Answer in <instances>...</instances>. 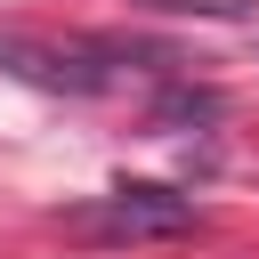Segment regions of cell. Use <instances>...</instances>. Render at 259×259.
<instances>
[{
  "instance_id": "obj_1",
  "label": "cell",
  "mask_w": 259,
  "mask_h": 259,
  "mask_svg": "<svg viewBox=\"0 0 259 259\" xmlns=\"http://www.w3.org/2000/svg\"><path fill=\"white\" fill-rule=\"evenodd\" d=\"M0 73L24 81V89H49V97H105L130 73L170 81L178 57L154 49V40H32V32H0Z\"/></svg>"
},
{
  "instance_id": "obj_2",
  "label": "cell",
  "mask_w": 259,
  "mask_h": 259,
  "mask_svg": "<svg viewBox=\"0 0 259 259\" xmlns=\"http://www.w3.org/2000/svg\"><path fill=\"white\" fill-rule=\"evenodd\" d=\"M65 227L89 235V243H170V235H194V227H202V202L178 194V186L130 178V186H113V194L65 210Z\"/></svg>"
},
{
  "instance_id": "obj_3",
  "label": "cell",
  "mask_w": 259,
  "mask_h": 259,
  "mask_svg": "<svg viewBox=\"0 0 259 259\" xmlns=\"http://www.w3.org/2000/svg\"><path fill=\"white\" fill-rule=\"evenodd\" d=\"M219 113H227V97H219L210 81H194V73H170V81L154 89V105H146L154 130H210Z\"/></svg>"
},
{
  "instance_id": "obj_4",
  "label": "cell",
  "mask_w": 259,
  "mask_h": 259,
  "mask_svg": "<svg viewBox=\"0 0 259 259\" xmlns=\"http://www.w3.org/2000/svg\"><path fill=\"white\" fill-rule=\"evenodd\" d=\"M146 8H162V0H146Z\"/></svg>"
}]
</instances>
